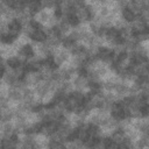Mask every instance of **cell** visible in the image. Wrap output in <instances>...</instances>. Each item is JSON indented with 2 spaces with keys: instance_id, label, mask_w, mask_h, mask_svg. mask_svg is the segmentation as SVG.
<instances>
[{
  "instance_id": "obj_1",
  "label": "cell",
  "mask_w": 149,
  "mask_h": 149,
  "mask_svg": "<svg viewBox=\"0 0 149 149\" xmlns=\"http://www.w3.org/2000/svg\"><path fill=\"white\" fill-rule=\"evenodd\" d=\"M41 80H42V78H41V74L38 71H27L24 73V76L22 77L23 84L29 88H34Z\"/></svg>"
},
{
  "instance_id": "obj_2",
  "label": "cell",
  "mask_w": 149,
  "mask_h": 149,
  "mask_svg": "<svg viewBox=\"0 0 149 149\" xmlns=\"http://www.w3.org/2000/svg\"><path fill=\"white\" fill-rule=\"evenodd\" d=\"M52 15H54V9L42 8L40 12H37V13L34 15V20H35L37 23H40L41 26H47Z\"/></svg>"
},
{
  "instance_id": "obj_3",
  "label": "cell",
  "mask_w": 149,
  "mask_h": 149,
  "mask_svg": "<svg viewBox=\"0 0 149 149\" xmlns=\"http://www.w3.org/2000/svg\"><path fill=\"white\" fill-rule=\"evenodd\" d=\"M10 36H13L14 38H16L21 33H22V24L15 19L10 22H8V31H7Z\"/></svg>"
},
{
  "instance_id": "obj_4",
  "label": "cell",
  "mask_w": 149,
  "mask_h": 149,
  "mask_svg": "<svg viewBox=\"0 0 149 149\" xmlns=\"http://www.w3.org/2000/svg\"><path fill=\"white\" fill-rule=\"evenodd\" d=\"M121 16H122V19H123L127 23H132V22L135 20L136 14H135L133 10H130L128 7H125V8H122V10H121Z\"/></svg>"
},
{
  "instance_id": "obj_5",
  "label": "cell",
  "mask_w": 149,
  "mask_h": 149,
  "mask_svg": "<svg viewBox=\"0 0 149 149\" xmlns=\"http://www.w3.org/2000/svg\"><path fill=\"white\" fill-rule=\"evenodd\" d=\"M111 139H112V141L115 142L116 144H121V143L126 140V134H125V132H123L122 129L118 128V129L111 135Z\"/></svg>"
},
{
  "instance_id": "obj_6",
  "label": "cell",
  "mask_w": 149,
  "mask_h": 149,
  "mask_svg": "<svg viewBox=\"0 0 149 149\" xmlns=\"http://www.w3.org/2000/svg\"><path fill=\"white\" fill-rule=\"evenodd\" d=\"M7 31H8V22L3 17H1L0 19V36L6 34Z\"/></svg>"
},
{
  "instance_id": "obj_7",
  "label": "cell",
  "mask_w": 149,
  "mask_h": 149,
  "mask_svg": "<svg viewBox=\"0 0 149 149\" xmlns=\"http://www.w3.org/2000/svg\"><path fill=\"white\" fill-rule=\"evenodd\" d=\"M8 7H7V5H5L3 2H1L0 1V19L1 17H5V15H6V13L8 12Z\"/></svg>"
},
{
  "instance_id": "obj_8",
  "label": "cell",
  "mask_w": 149,
  "mask_h": 149,
  "mask_svg": "<svg viewBox=\"0 0 149 149\" xmlns=\"http://www.w3.org/2000/svg\"><path fill=\"white\" fill-rule=\"evenodd\" d=\"M2 83H3V81H2V79H1V78H0V86H1V85H2Z\"/></svg>"
}]
</instances>
